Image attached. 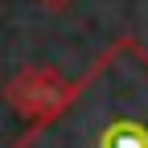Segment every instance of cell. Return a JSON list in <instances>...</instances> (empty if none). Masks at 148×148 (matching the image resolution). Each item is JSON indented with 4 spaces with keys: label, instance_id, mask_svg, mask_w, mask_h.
I'll list each match as a JSON object with an SVG mask.
<instances>
[{
    "label": "cell",
    "instance_id": "6da1fadb",
    "mask_svg": "<svg viewBox=\"0 0 148 148\" xmlns=\"http://www.w3.org/2000/svg\"><path fill=\"white\" fill-rule=\"evenodd\" d=\"M25 148H148V53L111 49Z\"/></svg>",
    "mask_w": 148,
    "mask_h": 148
}]
</instances>
